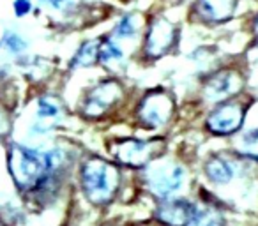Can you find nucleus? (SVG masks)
<instances>
[{
  "label": "nucleus",
  "instance_id": "obj_19",
  "mask_svg": "<svg viewBox=\"0 0 258 226\" xmlns=\"http://www.w3.org/2000/svg\"><path fill=\"white\" fill-rule=\"evenodd\" d=\"M30 9H32V2L30 0H15L13 2V11H15V15L18 18L27 16L30 13Z\"/></svg>",
  "mask_w": 258,
  "mask_h": 226
},
{
  "label": "nucleus",
  "instance_id": "obj_9",
  "mask_svg": "<svg viewBox=\"0 0 258 226\" xmlns=\"http://www.w3.org/2000/svg\"><path fill=\"white\" fill-rule=\"evenodd\" d=\"M193 196H175L168 200L154 201L151 212V221L158 226H186L193 210Z\"/></svg>",
  "mask_w": 258,
  "mask_h": 226
},
{
  "label": "nucleus",
  "instance_id": "obj_18",
  "mask_svg": "<svg viewBox=\"0 0 258 226\" xmlns=\"http://www.w3.org/2000/svg\"><path fill=\"white\" fill-rule=\"evenodd\" d=\"M135 32H137V29H135V23L131 16H124L117 23V27H115V36L117 37H131L135 36Z\"/></svg>",
  "mask_w": 258,
  "mask_h": 226
},
{
  "label": "nucleus",
  "instance_id": "obj_12",
  "mask_svg": "<svg viewBox=\"0 0 258 226\" xmlns=\"http://www.w3.org/2000/svg\"><path fill=\"white\" fill-rule=\"evenodd\" d=\"M235 8V0H198L197 11L207 22H223L230 18Z\"/></svg>",
  "mask_w": 258,
  "mask_h": 226
},
{
  "label": "nucleus",
  "instance_id": "obj_15",
  "mask_svg": "<svg viewBox=\"0 0 258 226\" xmlns=\"http://www.w3.org/2000/svg\"><path fill=\"white\" fill-rule=\"evenodd\" d=\"M97 51H99V46H97L96 41H87V43L78 50V53L75 55V58H73V65L94 64V60L97 58Z\"/></svg>",
  "mask_w": 258,
  "mask_h": 226
},
{
  "label": "nucleus",
  "instance_id": "obj_11",
  "mask_svg": "<svg viewBox=\"0 0 258 226\" xmlns=\"http://www.w3.org/2000/svg\"><path fill=\"white\" fill-rule=\"evenodd\" d=\"M237 89H239V82L235 80V76L232 72H221V74H216L212 80H209L204 89V96L207 97V101L218 104L223 101H228V97L233 96Z\"/></svg>",
  "mask_w": 258,
  "mask_h": 226
},
{
  "label": "nucleus",
  "instance_id": "obj_3",
  "mask_svg": "<svg viewBox=\"0 0 258 226\" xmlns=\"http://www.w3.org/2000/svg\"><path fill=\"white\" fill-rule=\"evenodd\" d=\"M163 152V140H140V138H125L117 140L110 145L111 161L117 163L120 168L144 170L158 159Z\"/></svg>",
  "mask_w": 258,
  "mask_h": 226
},
{
  "label": "nucleus",
  "instance_id": "obj_5",
  "mask_svg": "<svg viewBox=\"0 0 258 226\" xmlns=\"http://www.w3.org/2000/svg\"><path fill=\"white\" fill-rule=\"evenodd\" d=\"M175 113V104L168 94L161 90L149 92L137 108V120L144 129L158 131L170 124Z\"/></svg>",
  "mask_w": 258,
  "mask_h": 226
},
{
  "label": "nucleus",
  "instance_id": "obj_1",
  "mask_svg": "<svg viewBox=\"0 0 258 226\" xmlns=\"http://www.w3.org/2000/svg\"><path fill=\"white\" fill-rule=\"evenodd\" d=\"M78 186L90 207L108 208L118 200L124 187V173L115 161L89 156L78 170Z\"/></svg>",
  "mask_w": 258,
  "mask_h": 226
},
{
  "label": "nucleus",
  "instance_id": "obj_8",
  "mask_svg": "<svg viewBox=\"0 0 258 226\" xmlns=\"http://www.w3.org/2000/svg\"><path fill=\"white\" fill-rule=\"evenodd\" d=\"M186 226H230V210L202 189L195 198Z\"/></svg>",
  "mask_w": 258,
  "mask_h": 226
},
{
  "label": "nucleus",
  "instance_id": "obj_24",
  "mask_svg": "<svg viewBox=\"0 0 258 226\" xmlns=\"http://www.w3.org/2000/svg\"><path fill=\"white\" fill-rule=\"evenodd\" d=\"M254 29H256V32H258V20H256V25H254Z\"/></svg>",
  "mask_w": 258,
  "mask_h": 226
},
{
  "label": "nucleus",
  "instance_id": "obj_7",
  "mask_svg": "<svg viewBox=\"0 0 258 226\" xmlns=\"http://www.w3.org/2000/svg\"><path fill=\"white\" fill-rule=\"evenodd\" d=\"M122 87L117 82H103L96 85L82 104V115L87 119H103L122 101Z\"/></svg>",
  "mask_w": 258,
  "mask_h": 226
},
{
  "label": "nucleus",
  "instance_id": "obj_20",
  "mask_svg": "<svg viewBox=\"0 0 258 226\" xmlns=\"http://www.w3.org/2000/svg\"><path fill=\"white\" fill-rule=\"evenodd\" d=\"M9 126H11V120H9L8 111H6V108L0 103V138L4 136V134H8Z\"/></svg>",
  "mask_w": 258,
  "mask_h": 226
},
{
  "label": "nucleus",
  "instance_id": "obj_23",
  "mask_svg": "<svg viewBox=\"0 0 258 226\" xmlns=\"http://www.w3.org/2000/svg\"><path fill=\"white\" fill-rule=\"evenodd\" d=\"M97 226H117V224H113V222H101V224H97Z\"/></svg>",
  "mask_w": 258,
  "mask_h": 226
},
{
  "label": "nucleus",
  "instance_id": "obj_25",
  "mask_svg": "<svg viewBox=\"0 0 258 226\" xmlns=\"http://www.w3.org/2000/svg\"><path fill=\"white\" fill-rule=\"evenodd\" d=\"M0 226H4V224H2V222H0Z\"/></svg>",
  "mask_w": 258,
  "mask_h": 226
},
{
  "label": "nucleus",
  "instance_id": "obj_17",
  "mask_svg": "<svg viewBox=\"0 0 258 226\" xmlns=\"http://www.w3.org/2000/svg\"><path fill=\"white\" fill-rule=\"evenodd\" d=\"M2 46L13 55H20L22 51H25L27 43L18 36L16 32H6L4 39H2Z\"/></svg>",
  "mask_w": 258,
  "mask_h": 226
},
{
  "label": "nucleus",
  "instance_id": "obj_10",
  "mask_svg": "<svg viewBox=\"0 0 258 226\" xmlns=\"http://www.w3.org/2000/svg\"><path fill=\"white\" fill-rule=\"evenodd\" d=\"M173 37H175V29L166 20H156L145 37V53L152 58L161 57L173 44Z\"/></svg>",
  "mask_w": 258,
  "mask_h": 226
},
{
  "label": "nucleus",
  "instance_id": "obj_6",
  "mask_svg": "<svg viewBox=\"0 0 258 226\" xmlns=\"http://www.w3.org/2000/svg\"><path fill=\"white\" fill-rule=\"evenodd\" d=\"M246 106L235 99L218 103L205 119V129L214 136H232L242 131Z\"/></svg>",
  "mask_w": 258,
  "mask_h": 226
},
{
  "label": "nucleus",
  "instance_id": "obj_14",
  "mask_svg": "<svg viewBox=\"0 0 258 226\" xmlns=\"http://www.w3.org/2000/svg\"><path fill=\"white\" fill-rule=\"evenodd\" d=\"M36 113L39 120H57L60 117V108L50 97H39Z\"/></svg>",
  "mask_w": 258,
  "mask_h": 226
},
{
  "label": "nucleus",
  "instance_id": "obj_22",
  "mask_svg": "<svg viewBox=\"0 0 258 226\" xmlns=\"http://www.w3.org/2000/svg\"><path fill=\"white\" fill-rule=\"evenodd\" d=\"M140 226H158L156 222H152L151 219H149V222H145V224H140Z\"/></svg>",
  "mask_w": 258,
  "mask_h": 226
},
{
  "label": "nucleus",
  "instance_id": "obj_13",
  "mask_svg": "<svg viewBox=\"0 0 258 226\" xmlns=\"http://www.w3.org/2000/svg\"><path fill=\"white\" fill-rule=\"evenodd\" d=\"M235 156L247 163H258V127L240 131L233 145Z\"/></svg>",
  "mask_w": 258,
  "mask_h": 226
},
{
  "label": "nucleus",
  "instance_id": "obj_16",
  "mask_svg": "<svg viewBox=\"0 0 258 226\" xmlns=\"http://www.w3.org/2000/svg\"><path fill=\"white\" fill-rule=\"evenodd\" d=\"M97 58L106 65L118 64V62H122V51H120V48L113 43V41H104V43L99 46Z\"/></svg>",
  "mask_w": 258,
  "mask_h": 226
},
{
  "label": "nucleus",
  "instance_id": "obj_2",
  "mask_svg": "<svg viewBox=\"0 0 258 226\" xmlns=\"http://www.w3.org/2000/svg\"><path fill=\"white\" fill-rule=\"evenodd\" d=\"M140 186L152 201L186 196L187 170L177 159L159 156L140 170Z\"/></svg>",
  "mask_w": 258,
  "mask_h": 226
},
{
  "label": "nucleus",
  "instance_id": "obj_4",
  "mask_svg": "<svg viewBox=\"0 0 258 226\" xmlns=\"http://www.w3.org/2000/svg\"><path fill=\"white\" fill-rule=\"evenodd\" d=\"M247 161L237 158L235 154L226 156V154H212L204 161L202 172H204V179L207 182V191L211 196H216L219 191L228 189L242 172H246Z\"/></svg>",
  "mask_w": 258,
  "mask_h": 226
},
{
  "label": "nucleus",
  "instance_id": "obj_21",
  "mask_svg": "<svg viewBox=\"0 0 258 226\" xmlns=\"http://www.w3.org/2000/svg\"><path fill=\"white\" fill-rule=\"evenodd\" d=\"M43 4L50 6L53 9H66L69 4H71V0H41Z\"/></svg>",
  "mask_w": 258,
  "mask_h": 226
}]
</instances>
